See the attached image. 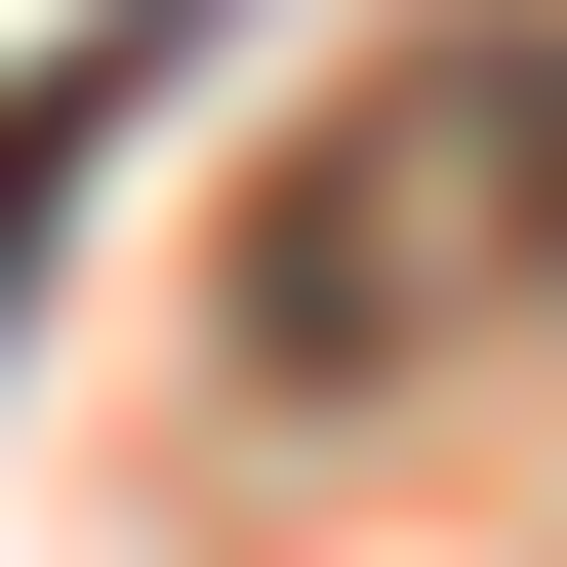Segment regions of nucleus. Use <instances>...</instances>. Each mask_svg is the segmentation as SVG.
Wrapping results in <instances>:
<instances>
[{"instance_id": "1", "label": "nucleus", "mask_w": 567, "mask_h": 567, "mask_svg": "<svg viewBox=\"0 0 567 567\" xmlns=\"http://www.w3.org/2000/svg\"><path fill=\"white\" fill-rule=\"evenodd\" d=\"M527 284H567V41H405V82L244 203V365L365 405V365H446V324H527Z\"/></svg>"}]
</instances>
